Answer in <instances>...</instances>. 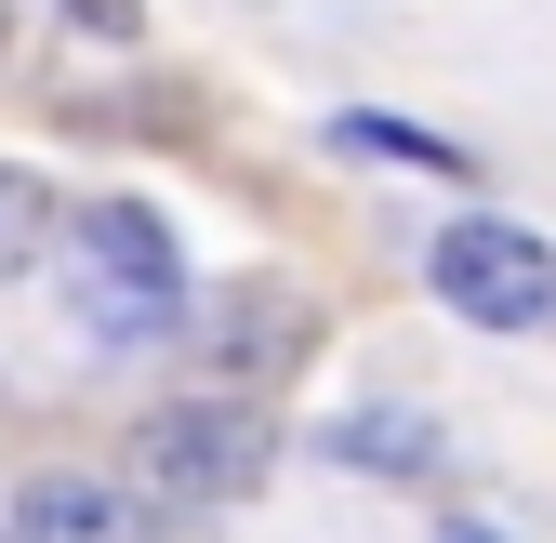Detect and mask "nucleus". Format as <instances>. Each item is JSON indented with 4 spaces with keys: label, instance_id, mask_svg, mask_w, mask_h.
Wrapping results in <instances>:
<instances>
[{
    "label": "nucleus",
    "instance_id": "nucleus-1",
    "mask_svg": "<svg viewBox=\"0 0 556 543\" xmlns=\"http://www.w3.org/2000/svg\"><path fill=\"white\" fill-rule=\"evenodd\" d=\"M66 292L106 345H173L186 331V239L147 213V199H66Z\"/></svg>",
    "mask_w": 556,
    "mask_h": 543
},
{
    "label": "nucleus",
    "instance_id": "nucleus-2",
    "mask_svg": "<svg viewBox=\"0 0 556 543\" xmlns=\"http://www.w3.org/2000/svg\"><path fill=\"white\" fill-rule=\"evenodd\" d=\"M132 491H147V504H199V517H213V504H252L265 491V464H278V425H265V397H173V412H147V425H132Z\"/></svg>",
    "mask_w": 556,
    "mask_h": 543
},
{
    "label": "nucleus",
    "instance_id": "nucleus-3",
    "mask_svg": "<svg viewBox=\"0 0 556 543\" xmlns=\"http://www.w3.org/2000/svg\"><path fill=\"white\" fill-rule=\"evenodd\" d=\"M186 345H199V371H213L226 397H265V384H292L318 358V292L278 279V265H252V279H226L213 305H186Z\"/></svg>",
    "mask_w": 556,
    "mask_h": 543
},
{
    "label": "nucleus",
    "instance_id": "nucleus-4",
    "mask_svg": "<svg viewBox=\"0 0 556 543\" xmlns=\"http://www.w3.org/2000/svg\"><path fill=\"white\" fill-rule=\"evenodd\" d=\"M425 279H438V305L477 318V331H543V318H556V252H543L517 213H451L438 252H425Z\"/></svg>",
    "mask_w": 556,
    "mask_h": 543
},
{
    "label": "nucleus",
    "instance_id": "nucleus-5",
    "mask_svg": "<svg viewBox=\"0 0 556 543\" xmlns=\"http://www.w3.org/2000/svg\"><path fill=\"white\" fill-rule=\"evenodd\" d=\"M14 543H173L160 504L132 478H80V464H53V478L14 491Z\"/></svg>",
    "mask_w": 556,
    "mask_h": 543
},
{
    "label": "nucleus",
    "instance_id": "nucleus-6",
    "mask_svg": "<svg viewBox=\"0 0 556 543\" xmlns=\"http://www.w3.org/2000/svg\"><path fill=\"white\" fill-rule=\"evenodd\" d=\"M331 147H344V160H397V173H438V186H477V160L451 147V132H425V119H384V106H344V119H331Z\"/></svg>",
    "mask_w": 556,
    "mask_h": 543
},
{
    "label": "nucleus",
    "instance_id": "nucleus-7",
    "mask_svg": "<svg viewBox=\"0 0 556 543\" xmlns=\"http://www.w3.org/2000/svg\"><path fill=\"white\" fill-rule=\"evenodd\" d=\"M331 464H384V478H410V464H438V425L425 412H344L331 425Z\"/></svg>",
    "mask_w": 556,
    "mask_h": 543
},
{
    "label": "nucleus",
    "instance_id": "nucleus-8",
    "mask_svg": "<svg viewBox=\"0 0 556 543\" xmlns=\"http://www.w3.org/2000/svg\"><path fill=\"white\" fill-rule=\"evenodd\" d=\"M53 239V186L40 173H14V160H0V279H14V265Z\"/></svg>",
    "mask_w": 556,
    "mask_h": 543
},
{
    "label": "nucleus",
    "instance_id": "nucleus-9",
    "mask_svg": "<svg viewBox=\"0 0 556 543\" xmlns=\"http://www.w3.org/2000/svg\"><path fill=\"white\" fill-rule=\"evenodd\" d=\"M53 14L80 27V40H106V53H132V40H147V0H53Z\"/></svg>",
    "mask_w": 556,
    "mask_h": 543
},
{
    "label": "nucleus",
    "instance_id": "nucleus-10",
    "mask_svg": "<svg viewBox=\"0 0 556 543\" xmlns=\"http://www.w3.org/2000/svg\"><path fill=\"white\" fill-rule=\"evenodd\" d=\"M438 543H504V530H477V517H451V530H438Z\"/></svg>",
    "mask_w": 556,
    "mask_h": 543
},
{
    "label": "nucleus",
    "instance_id": "nucleus-11",
    "mask_svg": "<svg viewBox=\"0 0 556 543\" xmlns=\"http://www.w3.org/2000/svg\"><path fill=\"white\" fill-rule=\"evenodd\" d=\"M0 40H14V14H0Z\"/></svg>",
    "mask_w": 556,
    "mask_h": 543
}]
</instances>
